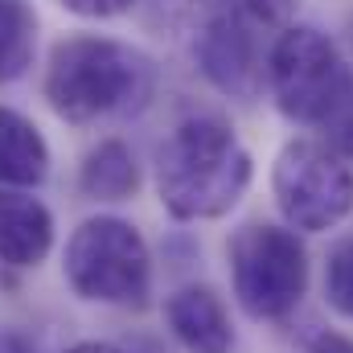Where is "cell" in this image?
<instances>
[{"label":"cell","instance_id":"1","mask_svg":"<svg viewBox=\"0 0 353 353\" xmlns=\"http://www.w3.org/2000/svg\"><path fill=\"white\" fill-rule=\"evenodd\" d=\"M255 161L218 115H185L157 148V197L176 222L226 218L251 189Z\"/></svg>","mask_w":353,"mask_h":353},{"label":"cell","instance_id":"2","mask_svg":"<svg viewBox=\"0 0 353 353\" xmlns=\"http://www.w3.org/2000/svg\"><path fill=\"white\" fill-rule=\"evenodd\" d=\"M157 83L152 62L115 37H66L46 66V99L58 119L94 123L140 107Z\"/></svg>","mask_w":353,"mask_h":353},{"label":"cell","instance_id":"3","mask_svg":"<svg viewBox=\"0 0 353 353\" xmlns=\"http://www.w3.org/2000/svg\"><path fill=\"white\" fill-rule=\"evenodd\" d=\"M74 296L111 308H144L152 296V251L144 234L115 214H94L74 226L62 255Z\"/></svg>","mask_w":353,"mask_h":353},{"label":"cell","instance_id":"4","mask_svg":"<svg viewBox=\"0 0 353 353\" xmlns=\"http://www.w3.org/2000/svg\"><path fill=\"white\" fill-rule=\"evenodd\" d=\"M230 288L251 321H288L308 292V247L300 230L247 222L226 243Z\"/></svg>","mask_w":353,"mask_h":353},{"label":"cell","instance_id":"5","mask_svg":"<svg viewBox=\"0 0 353 353\" xmlns=\"http://www.w3.org/2000/svg\"><path fill=\"white\" fill-rule=\"evenodd\" d=\"M350 83L353 70L337 41L312 25H288L267 54V87L288 123L321 128Z\"/></svg>","mask_w":353,"mask_h":353},{"label":"cell","instance_id":"6","mask_svg":"<svg viewBox=\"0 0 353 353\" xmlns=\"http://www.w3.org/2000/svg\"><path fill=\"white\" fill-rule=\"evenodd\" d=\"M271 197L283 226L321 234L353 214V169L325 140H288L271 165Z\"/></svg>","mask_w":353,"mask_h":353},{"label":"cell","instance_id":"7","mask_svg":"<svg viewBox=\"0 0 353 353\" xmlns=\"http://www.w3.org/2000/svg\"><path fill=\"white\" fill-rule=\"evenodd\" d=\"M197 66L210 79V87L226 99L255 103L267 83V58L255 37V21L243 8L214 12L197 33Z\"/></svg>","mask_w":353,"mask_h":353},{"label":"cell","instance_id":"8","mask_svg":"<svg viewBox=\"0 0 353 353\" xmlns=\"http://www.w3.org/2000/svg\"><path fill=\"white\" fill-rule=\"evenodd\" d=\"M165 325L185 353H230L234 325L222 296L205 283H185L165 300Z\"/></svg>","mask_w":353,"mask_h":353},{"label":"cell","instance_id":"9","mask_svg":"<svg viewBox=\"0 0 353 353\" xmlns=\"http://www.w3.org/2000/svg\"><path fill=\"white\" fill-rule=\"evenodd\" d=\"M54 251V214L25 189H0V263L37 267Z\"/></svg>","mask_w":353,"mask_h":353},{"label":"cell","instance_id":"10","mask_svg":"<svg viewBox=\"0 0 353 353\" xmlns=\"http://www.w3.org/2000/svg\"><path fill=\"white\" fill-rule=\"evenodd\" d=\"M50 176V144L33 119L0 107V185L33 189Z\"/></svg>","mask_w":353,"mask_h":353},{"label":"cell","instance_id":"11","mask_svg":"<svg viewBox=\"0 0 353 353\" xmlns=\"http://www.w3.org/2000/svg\"><path fill=\"white\" fill-rule=\"evenodd\" d=\"M79 189L90 201H128L140 189L136 152L123 140H99L79 169Z\"/></svg>","mask_w":353,"mask_h":353},{"label":"cell","instance_id":"12","mask_svg":"<svg viewBox=\"0 0 353 353\" xmlns=\"http://www.w3.org/2000/svg\"><path fill=\"white\" fill-rule=\"evenodd\" d=\"M37 17L25 0H0V83H17L33 66Z\"/></svg>","mask_w":353,"mask_h":353},{"label":"cell","instance_id":"13","mask_svg":"<svg viewBox=\"0 0 353 353\" xmlns=\"http://www.w3.org/2000/svg\"><path fill=\"white\" fill-rule=\"evenodd\" d=\"M325 304L337 316L353 321V230L329 247V259H325Z\"/></svg>","mask_w":353,"mask_h":353},{"label":"cell","instance_id":"14","mask_svg":"<svg viewBox=\"0 0 353 353\" xmlns=\"http://www.w3.org/2000/svg\"><path fill=\"white\" fill-rule=\"evenodd\" d=\"M321 128H325V144H329L333 152H341L345 161H353V83H350V90L341 94V103L329 111V119H325Z\"/></svg>","mask_w":353,"mask_h":353},{"label":"cell","instance_id":"15","mask_svg":"<svg viewBox=\"0 0 353 353\" xmlns=\"http://www.w3.org/2000/svg\"><path fill=\"white\" fill-rule=\"evenodd\" d=\"M70 12H79V17H90V21H107V17H119V12H128L136 0H62Z\"/></svg>","mask_w":353,"mask_h":353},{"label":"cell","instance_id":"16","mask_svg":"<svg viewBox=\"0 0 353 353\" xmlns=\"http://www.w3.org/2000/svg\"><path fill=\"white\" fill-rule=\"evenodd\" d=\"M239 4H243V12L251 21H271V25L288 21L292 8H296V0H239Z\"/></svg>","mask_w":353,"mask_h":353},{"label":"cell","instance_id":"17","mask_svg":"<svg viewBox=\"0 0 353 353\" xmlns=\"http://www.w3.org/2000/svg\"><path fill=\"white\" fill-rule=\"evenodd\" d=\"M308 353H353V337L337 329H316L308 337Z\"/></svg>","mask_w":353,"mask_h":353},{"label":"cell","instance_id":"18","mask_svg":"<svg viewBox=\"0 0 353 353\" xmlns=\"http://www.w3.org/2000/svg\"><path fill=\"white\" fill-rule=\"evenodd\" d=\"M0 353H37V345L17 329H0Z\"/></svg>","mask_w":353,"mask_h":353},{"label":"cell","instance_id":"19","mask_svg":"<svg viewBox=\"0 0 353 353\" xmlns=\"http://www.w3.org/2000/svg\"><path fill=\"white\" fill-rule=\"evenodd\" d=\"M66 353H123V350L111 345V341H79V345H70Z\"/></svg>","mask_w":353,"mask_h":353}]
</instances>
